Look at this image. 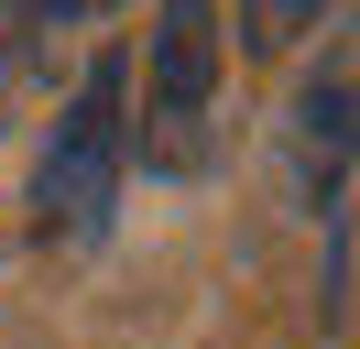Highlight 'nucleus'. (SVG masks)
Listing matches in <instances>:
<instances>
[{
    "instance_id": "obj_1",
    "label": "nucleus",
    "mask_w": 360,
    "mask_h": 349,
    "mask_svg": "<svg viewBox=\"0 0 360 349\" xmlns=\"http://www.w3.org/2000/svg\"><path fill=\"white\" fill-rule=\"evenodd\" d=\"M120 164H131V65L98 55L77 77L66 120L44 142V174H33V229L44 240H98L120 208Z\"/></svg>"
},
{
    "instance_id": "obj_2",
    "label": "nucleus",
    "mask_w": 360,
    "mask_h": 349,
    "mask_svg": "<svg viewBox=\"0 0 360 349\" xmlns=\"http://www.w3.org/2000/svg\"><path fill=\"white\" fill-rule=\"evenodd\" d=\"M207 120H219V0H164L153 87L131 109V142L153 153V174H197L207 164Z\"/></svg>"
}]
</instances>
